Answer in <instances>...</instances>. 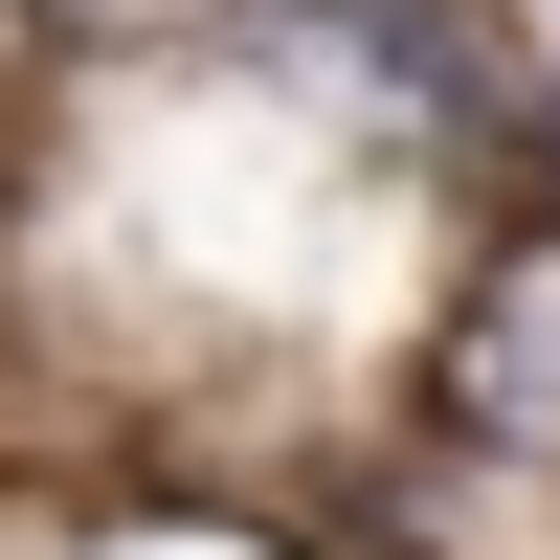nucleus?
<instances>
[{
    "label": "nucleus",
    "instance_id": "nucleus-1",
    "mask_svg": "<svg viewBox=\"0 0 560 560\" xmlns=\"http://www.w3.org/2000/svg\"><path fill=\"white\" fill-rule=\"evenodd\" d=\"M247 45L359 135V158L493 179V202H560V68L516 45V0H247Z\"/></svg>",
    "mask_w": 560,
    "mask_h": 560
},
{
    "label": "nucleus",
    "instance_id": "nucleus-2",
    "mask_svg": "<svg viewBox=\"0 0 560 560\" xmlns=\"http://www.w3.org/2000/svg\"><path fill=\"white\" fill-rule=\"evenodd\" d=\"M427 404L471 448H516V471H560V202H516L471 247V292H448V337H427Z\"/></svg>",
    "mask_w": 560,
    "mask_h": 560
},
{
    "label": "nucleus",
    "instance_id": "nucleus-3",
    "mask_svg": "<svg viewBox=\"0 0 560 560\" xmlns=\"http://www.w3.org/2000/svg\"><path fill=\"white\" fill-rule=\"evenodd\" d=\"M202 23H247V0H45V45H90V68H135V45H202Z\"/></svg>",
    "mask_w": 560,
    "mask_h": 560
}]
</instances>
